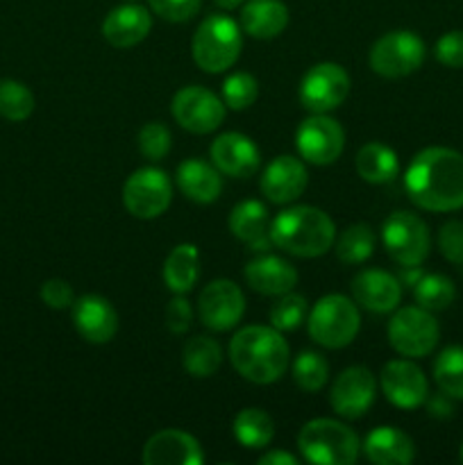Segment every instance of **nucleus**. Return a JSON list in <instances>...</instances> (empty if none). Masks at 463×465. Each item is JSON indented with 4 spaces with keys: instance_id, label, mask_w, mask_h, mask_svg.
<instances>
[{
    "instance_id": "09e8293b",
    "label": "nucleus",
    "mask_w": 463,
    "mask_h": 465,
    "mask_svg": "<svg viewBox=\"0 0 463 465\" xmlns=\"http://www.w3.org/2000/svg\"><path fill=\"white\" fill-rule=\"evenodd\" d=\"M241 3H245V0H216V5L221 9H236Z\"/></svg>"
},
{
    "instance_id": "b1692460",
    "label": "nucleus",
    "mask_w": 463,
    "mask_h": 465,
    "mask_svg": "<svg viewBox=\"0 0 463 465\" xmlns=\"http://www.w3.org/2000/svg\"><path fill=\"white\" fill-rule=\"evenodd\" d=\"M230 232L239 241H243L250 250H268L271 241V216H268L266 204L259 200H243L236 204L230 213Z\"/></svg>"
},
{
    "instance_id": "c85d7f7f",
    "label": "nucleus",
    "mask_w": 463,
    "mask_h": 465,
    "mask_svg": "<svg viewBox=\"0 0 463 465\" xmlns=\"http://www.w3.org/2000/svg\"><path fill=\"white\" fill-rule=\"evenodd\" d=\"M354 166H357L361 180L370 182V184H389V182L395 180L399 171L398 153L386 143L372 141V143H366L359 150Z\"/></svg>"
},
{
    "instance_id": "72a5a7b5",
    "label": "nucleus",
    "mask_w": 463,
    "mask_h": 465,
    "mask_svg": "<svg viewBox=\"0 0 463 465\" xmlns=\"http://www.w3.org/2000/svg\"><path fill=\"white\" fill-rule=\"evenodd\" d=\"M434 381L452 400H463V348L449 345L436 357Z\"/></svg>"
},
{
    "instance_id": "9d476101",
    "label": "nucleus",
    "mask_w": 463,
    "mask_h": 465,
    "mask_svg": "<svg viewBox=\"0 0 463 465\" xmlns=\"http://www.w3.org/2000/svg\"><path fill=\"white\" fill-rule=\"evenodd\" d=\"M172 203V182L162 168L145 166L132 173L123 186V204L141 221L162 216Z\"/></svg>"
},
{
    "instance_id": "6ab92c4d",
    "label": "nucleus",
    "mask_w": 463,
    "mask_h": 465,
    "mask_svg": "<svg viewBox=\"0 0 463 465\" xmlns=\"http://www.w3.org/2000/svg\"><path fill=\"white\" fill-rule=\"evenodd\" d=\"M350 289H352L354 302L372 313L395 312L402 300V284L398 277L379 268H368L354 275Z\"/></svg>"
},
{
    "instance_id": "e433bc0d",
    "label": "nucleus",
    "mask_w": 463,
    "mask_h": 465,
    "mask_svg": "<svg viewBox=\"0 0 463 465\" xmlns=\"http://www.w3.org/2000/svg\"><path fill=\"white\" fill-rule=\"evenodd\" d=\"M259 95V82L257 77L250 73L239 71L232 73L225 82H222V103L234 112H243V109L252 107L257 103Z\"/></svg>"
},
{
    "instance_id": "20e7f679",
    "label": "nucleus",
    "mask_w": 463,
    "mask_h": 465,
    "mask_svg": "<svg viewBox=\"0 0 463 465\" xmlns=\"http://www.w3.org/2000/svg\"><path fill=\"white\" fill-rule=\"evenodd\" d=\"M243 50L241 23L227 14H212L204 18L191 39L193 62L204 73H222L236 64Z\"/></svg>"
},
{
    "instance_id": "58836bf2",
    "label": "nucleus",
    "mask_w": 463,
    "mask_h": 465,
    "mask_svg": "<svg viewBox=\"0 0 463 465\" xmlns=\"http://www.w3.org/2000/svg\"><path fill=\"white\" fill-rule=\"evenodd\" d=\"M172 148V136L163 123H148L141 127L139 132V150L145 159L150 162H159V159L168 157Z\"/></svg>"
},
{
    "instance_id": "1a4fd4ad",
    "label": "nucleus",
    "mask_w": 463,
    "mask_h": 465,
    "mask_svg": "<svg viewBox=\"0 0 463 465\" xmlns=\"http://www.w3.org/2000/svg\"><path fill=\"white\" fill-rule=\"evenodd\" d=\"M440 327L431 312L422 307H404L389 322V343L398 354L420 359L438 345Z\"/></svg>"
},
{
    "instance_id": "cd10ccee",
    "label": "nucleus",
    "mask_w": 463,
    "mask_h": 465,
    "mask_svg": "<svg viewBox=\"0 0 463 465\" xmlns=\"http://www.w3.org/2000/svg\"><path fill=\"white\" fill-rule=\"evenodd\" d=\"M200 277V252L195 245L180 243L171 250L163 263V282L175 295L193 291Z\"/></svg>"
},
{
    "instance_id": "f704fd0d",
    "label": "nucleus",
    "mask_w": 463,
    "mask_h": 465,
    "mask_svg": "<svg viewBox=\"0 0 463 465\" xmlns=\"http://www.w3.org/2000/svg\"><path fill=\"white\" fill-rule=\"evenodd\" d=\"M34 112V94L23 82L0 80V116L5 121L21 123Z\"/></svg>"
},
{
    "instance_id": "3c124183",
    "label": "nucleus",
    "mask_w": 463,
    "mask_h": 465,
    "mask_svg": "<svg viewBox=\"0 0 463 465\" xmlns=\"http://www.w3.org/2000/svg\"><path fill=\"white\" fill-rule=\"evenodd\" d=\"M125 3H139V0H125Z\"/></svg>"
},
{
    "instance_id": "f03ea898",
    "label": "nucleus",
    "mask_w": 463,
    "mask_h": 465,
    "mask_svg": "<svg viewBox=\"0 0 463 465\" xmlns=\"http://www.w3.org/2000/svg\"><path fill=\"white\" fill-rule=\"evenodd\" d=\"M289 343L280 330L250 325L236 331L230 343V361L243 380L252 384H272L289 368Z\"/></svg>"
},
{
    "instance_id": "aec40b11",
    "label": "nucleus",
    "mask_w": 463,
    "mask_h": 465,
    "mask_svg": "<svg viewBox=\"0 0 463 465\" xmlns=\"http://www.w3.org/2000/svg\"><path fill=\"white\" fill-rule=\"evenodd\" d=\"M73 325L77 334L95 345L109 343L118 331V313L112 302L100 295H82L73 302Z\"/></svg>"
},
{
    "instance_id": "6e6552de",
    "label": "nucleus",
    "mask_w": 463,
    "mask_h": 465,
    "mask_svg": "<svg viewBox=\"0 0 463 465\" xmlns=\"http://www.w3.org/2000/svg\"><path fill=\"white\" fill-rule=\"evenodd\" d=\"M381 243L399 266H420L429 257V230L411 212H393L381 225Z\"/></svg>"
},
{
    "instance_id": "0eeeda50",
    "label": "nucleus",
    "mask_w": 463,
    "mask_h": 465,
    "mask_svg": "<svg viewBox=\"0 0 463 465\" xmlns=\"http://www.w3.org/2000/svg\"><path fill=\"white\" fill-rule=\"evenodd\" d=\"M425 41L409 30H395L384 35L372 44L368 62L370 68L381 77H407L425 62Z\"/></svg>"
},
{
    "instance_id": "2f4dec72",
    "label": "nucleus",
    "mask_w": 463,
    "mask_h": 465,
    "mask_svg": "<svg viewBox=\"0 0 463 465\" xmlns=\"http://www.w3.org/2000/svg\"><path fill=\"white\" fill-rule=\"evenodd\" d=\"M413 298H416L418 307L427 309V312H443L457 298V286L440 272H425L413 286Z\"/></svg>"
},
{
    "instance_id": "a18cd8bd",
    "label": "nucleus",
    "mask_w": 463,
    "mask_h": 465,
    "mask_svg": "<svg viewBox=\"0 0 463 465\" xmlns=\"http://www.w3.org/2000/svg\"><path fill=\"white\" fill-rule=\"evenodd\" d=\"M427 409H429V416L434 418H449L454 413V407H452V398L449 395H445L443 391L436 395H431V398H427Z\"/></svg>"
},
{
    "instance_id": "f257e3e1",
    "label": "nucleus",
    "mask_w": 463,
    "mask_h": 465,
    "mask_svg": "<svg viewBox=\"0 0 463 465\" xmlns=\"http://www.w3.org/2000/svg\"><path fill=\"white\" fill-rule=\"evenodd\" d=\"M404 189L425 212H457L463 207V154L443 145L420 150L404 173Z\"/></svg>"
},
{
    "instance_id": "4c0bfd02",
    "label": "nucleus",
    "mask_w": 463,
    "mask_h": 465,
    "mask_svg": "<svg viewBox=\"0 0 463 465\" xmlns=\"http://www.w3.org/2000/svg\"><path fill=\"white\" fill-rule=\"evenodd\" d=\"M304 318H307V300L293 291L280 295V300L271 307V325L280 331L298 330Z\"/></svg>"
},
{
    "instance_id": "7c9ffc66",
    "label": "nucleus",
    "mask_w": 463,
    "mask_h": 465,
    "mask_svg": "<svg viewBox=\"0 0 463 465\" xmlns=\"http://www.w3.org/2000/svg\"><path fill=\"white\" fill-rule=\"evenodd\" d=\"M182 363L189 375L204 380L218 372L222 363V350L212 336H193L182 350Z\"/></svg>"
},
{
    "instance_id": "79ce46f5",
    "label": "nucleus",
    "mask_w": 463,
    "mask_h": 465,
    "mask_svg": "<svg viewBox=\"0 0 463 465\" xmlns=\"http://www.w3.org/2000/svg\"><path fill=\"white\" fill-rule=\"evenodd\" d=\"M436 59L448 68H463V30H452L436 41Z\"/></svg>"
},
{
    "instance_id": "a19ab883",
    "label": "nucleus",
    "mask_w": 463,
    "mask_h": 465,
    "mask_svg": "<svg viewBox=\"0 0 463 465\" xmlns=\"http://www.w3.org/2000/svg\"><path fill=\"white\" fill-rule=\"evenodd\" d=\"M438 250L448 262L463 266V223L449 221L438 230Z\"/></svg>"
},
{
    "instance_id": "ddd939ff",
    "label": "nucleus",
    "mask_w": 463,
    "mask_h": 465,
    "mask_svg": "<svg viewBox=\"0 0 463 465\" xmlns=\"http://www.w3.org/2000/svg\"><path fill=\"white\" fill-rule=\"evenodd\" d=\"M295 145L304 162L313 166H330L345 148V130L339 121L325 114H313L300 123Z\"/></svg>"
},
{
    "instance_id": "2eb2a0df",
    "label": "nucleus",
    "mask_w": 463,
    "mask_h": 465,
    "mask_svg": "<svg viewBox=\"0 0 463 465\" xmlns=\"http://www.w3.org/2000/svg\"><path fill=\"white\" fill-rule=\"evenodd\" d=\"M381 393L393 407L411 411L429 398V384L420 368L409 359H393L379 372Z\"/></svg>"
},
{
    "instance_id": "49530a36",
    "label": "nucleus",
    "mask_w": 463,
    "mask_h": 465,
    "mask_svg": "<svg viewBox=\"0 0 463 465\" xmlns=\"http://www.w3.org/2000/svg\"><path fill=\"white\" fill-rule=\"evenodd\" d=\"M300 459L293 457L289 452H281V450H272V452H266L261 459H259V465H298Z\"/></svg>"
},
{
    "instance_id": "a878e982",
    "label": "nucleus",
    "mask_w": 463,
    "mask_h": 465,
    "mask_svg": "<svg viewBox=\"0 0 463 465\" xmlns=\"http://www.w3.org/2000/svg\"><path fill=\"white\" fill-rule=\"evenodd\" d=\"M289 25V7L281 0H248L241 9V30L254 39H275Z\"/></svg>"
},
{
    "instance_id": "412c9836",
    "label": "nucleus",
    "mask_w": 463,
    "mask_h": 465,
    "mask_svg": "<svg viewBox=\"0 0 463 465\" xmlns=\"http://www.w3.org/2000/svg\"><path fill=\"white\" fill-rule=\"evenodd\" d=\"M145 465H202L204 454L195 436L182 430H163L150 436L141 454Z\"/></svg>"
},
{
    "instance_id": "39448f33",
    "label": "nucleus",
    "mask_w": 463,
    "mask_h": 465,
    "mask_svg": "<svg viewBox=\"0 0 463 465\" xmlns=\"http://www.w3.org/2000/svg\"><path fill=\"white\" fill-rule=\"evenodd\" d=\"M298 448L309 463L352 465L359 459L361 443L352 427L331 418H316L300 430Z\"/></svg>"
},
{
    "instance_id": "423d86ee",
    "label": "nucleus",
    "mask_w": 463,
    "mask_h": 465,
    "mask_svg": "<svg viewBox=\"0 0 463 465\" xmlns=\"http://www.w3.org/2000/svg\"><path fill=\"white\" fill-rule=\"evenodd\" d=\"M359 327H361V316L357 302L339 293H330L318 300L307 321L313 343L327 350L348 348L357 339Z\"/></svg>"
},
{
    "instance_id": "9b49d317",
    "label": "nucleus",
    "mask_w": 463,
    "mask_h": 465,
    "mask_svg": "<svg viewBox=\"0 0 463 465\" xmlns=\"http://www.w3.org/2000/svg\"><path fill=\"white\" fill-rule=\"evenodd\" d=\"M171 114L177 125L193 134H212L222 125L227 104L204 86H184L172 95Z\"/></svg>"
},
{
    "instance_id": "a211bd4d",
    "label": "nucleus",
    "mask_w": 463,
    "mask_h": 465,
    "mask_svg": "<svg viewBox=\"0 0 463 465\" xmlns=\"http://www.w3.org/2000/svg\"><path fill=\"white\" fill-rule=\"evenodd\" d=\"M309 184V173L304 162L291 154H280L266 166L261 175V193L272 204H289L304 193Z\"/></svg>"
},
{
    "instance_id": "c9c22d12",
    "label": "nucleus",
    "mask_w": 463,
    "mask_h": 465,
    "mask_svg": "<svg viewBox=\"0 0 463 465\" xmlns=\"http://www.w3.org/2000/svg\"><path fill=\"white\" fill-rule=\"evenodd\" d=\"M293 380L307 393H318L330 380V363L322 354L311 352V350L300 352L293 361Z\"/></svg>"
},
{
    "instance_id": "473e14b6",
    "label": "nucleus",
    "mask_w": 463,
    "mask_h": 465,
    "mask_svg": "<svg viewBox=\"0 0 463 465\" xmlns=\"http://www.w3.org/2000/svg\"><path fill=\"white\" fill-rule=\"evenodd\" d=\"M336 257L348 266L354 263H363L370 259L372 250H375V232L366 223H357L343 230V234L334 241Z\"/></svg>"
},
{
    "instance_id": "393cba45",
    "label": "nucleus",
    "mask_w": 463,
    "mask_h": 465,
    "mask_svg": "<svg viewBox=\"0 0 463 465\" xmlns=\"http://www.w3.org/2000/svg\"><path fill=\"white\" fill-rule=\"evenodd\" d=\"M363 452L375 465H407L416 459V445L395 427H377L363 440Z\"/></svg>"
},
{
    "instance_id": "ea45409f",
    "label": "nucleus",
    "mask_w": 463,
    "mask_h": 465,
    "mask_svg": "<svg viewBox=\"0 0 463 465\" xmlns=\"http://www.w3.org/2000/svg\"><path fill=\"white\" fill-rule=\"evenodd\" d=\"M150 9L168 23H186L200 12L202 0H148Z\"/></svg>"
},
{
    "instance_id": "4468645a",
    "label": "nucleus",
    "mask_w": 463,
    "mask_h": 465,
    "mask_svg": "<svg viewBox=\"0 0 463 465\" xmlns=\"http://www.w3.org/2000/svg\"><path fill=\"white\" fill-rule=\"evenodd\" d=\"M245 313V295L234 282L213 280L198 295V316L204 327L227 331L241 322Z\"/></svg>"
},
{
    "instance_id": "bb28decb",
    "label": "nucleus",
    "mask_w": 463,
    "mask_h": 465,
    "mask_svg": "<svg viewBox=\"0 0 463 465\" xmlns=\"http://www.w3.org/2000/svg\"><path fill=\"white\" fill-rule=\"evenodd\" d=\"M177 186L193 203L209 204L222 193V177L213 163L202 159H186L177 166Z\"/></svg>"
},
{
    "instance_id": "f8f14e48",
    "label": "nucleus",
    "mask_w": 463,
    "mask_h": 465,
    "mask_svg": "<svg viewBox=\"0 0 463 465\" xmlns=\"http://www.w3.org/2000/svg\"><path fill=\"white\" fill-rule=\"evenodd\" d=\"M350 94V75L334 62H320L304 73L300 82V103L311 114H327L340 107Z\"/></svg>"
},
{
    "instance_id": "37998d69",
    "label": "nucleus",
    "mask_w": 463,
    "mask_h": 465,
    "mask_svg": "<svg viewBox=\"0 0 463 465\" xmlns=\"http://www.w3.org/2000/svg\"><path fill=\"white\" fill-rule=\"evenodd\" d=\"M191 322H193V307L186 298L175 295L166 307V327L172 334H186Z\"/></svg>"
},
{
    "instance_id": "5701e85b",
    "label": "nucleus",
    "mask_w": 463,
    "mask_h": 465,
    "mask_svg": "<svg viewBox=\"0 0 463 465\" xmlns=\"http://www.w3.org/2000/svg\"><path fill=\"white\" fill-rule=\"evenodd\" d=\"M243 275L250 289L261 295H275V298L289 293L298 284V271L293 263L277 254H261V257L252 259L245 266Z\"/></svg>"
},
{
    "instance_id": "7ed1b4c3",
    "label": "nucleus",
    "mask_w": 463,
    "mask_h": 465,
    "mask_svg": "<svg viewBox=\"0 0 463 465\" xmlns=\"http://www.w3.org/2000/svg\"><path fill=\"white\" fill-rule=\"evenodd\" d=\"M271 241L293 257L316 259L334 248L336 225L322 209L300 204L272 218Z\"/></svg>"
},
{
    "instance_id": "c756f323",
    "label": "nucleus",
    "mask_w": 463,
    "mask_h": 465,
    "mask_svg": "<svg viewBox=\"0 0 463 465\" xmlns=\"http://www.w3.org/2000/svg\"><path fill=\"white\" fill-rule=\"evenodd\" d=\"M236 440L248 450H261L271 445L272 436H275V422L261 409H243L236 413L234 422H232Z\"/></svg>"
},
{
    "instance_id": "f3484780",
    "label": "nucleus",
    "mask_w": 463,
    "mask_h": 465,
    "mask_svg": "<svg viewBox=\"0 0 463 465\" xmlns=\"http://www.w3.org/2000/svg\"><path fill=\"white\" fill-rule=\"evenodd\" d=\"M209 154H212L213 166L222 175L236 177V180L254 175L261 163V153H259L257 143L241 132H225L213 139Z\"/></svg>"
},
{
    "instance_id": "4be33fe9",
    "label": "nucleus",
    "mask_w": 463,
    "mask_h": 465,
    "mask_svg": "<svg viewBox=\"0 0 463 465\" xmlns=\"http://www.w3.org/2000/svg\"><path fill=\"white\" fill-rule=\"evenodd\" d=\"M153 30V16L139 3H123L113 7L103 21V36L113 48H134Z\"/></svg>"
},
{
    "instance_id": "c03bdc74",
    "label": "nucleus",
    "mask_w": 463,
    "mask_h": 465,
    "mask_svg": "<svg viewBox=\"0 0 463 465\" xmlns=\"http://www.w3.org/2000/svg\"><path fill=\"white\" fill-rule=\"evenodd\" d=\"M41 300H44L50 309H68L75 302L73 289L64 280L44 282V286H41Z\"/></svg>"
},
{
    "instance_id": "8fccbe9b",
    "label": "nucleus",
    "mask_w": 463,
    "mask_h": 465,
    "mask_svg": "<svg viewBox=\"0 0 463 465\" xmlns=\"http://www.w3.org/2000/svg\"><path fill=\"white\" fill-rule=\"evenodd\" d=\"M458 459H461V463H463V443H461V450H458Z\"/></svg>"
},
{
    "instance_id": "dca6fc26",
    "label": "nucleus",
    "mask_w": 463,
    "mask_h": 465,
    "mask_svg": "<svg viewBox=\"0 0 463 465\" xmlns=\"http://www.w3.org/2000/svg\"><path fill=\"white\" fill-rule=\"evenodd\" d=\"M377 395V380L366 366H350L336 377L330 404L340 418L357 420L372 407Z\"/></svg>"
},
{
    "instance_id": "de8ad7c7",
    "label": "nucleus",
    "mask_w": 463,
    "mask_h": 465,
    "mask_svg": "<svg viewBox=\"0 0 463 465\" xmlns=\"http://www.w3.org/2000/svg\"><path fill=\"white\" fill-rule=\"evenodd\" d=\"M425 275V272H422V268L420 266H402V272H399V284L402 286H416V282L420 280V277Z\"/></svg>"
}]
</instances>
